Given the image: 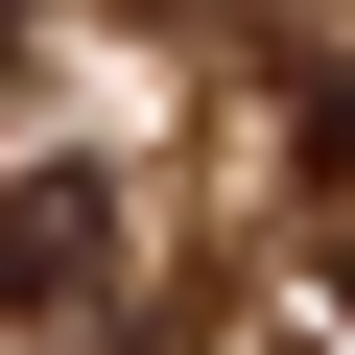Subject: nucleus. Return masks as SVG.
<instances>
[{"instance_id": "nucleus-1", "label": "nucleus", "mask_w": 355, "mask_h": 355, "mask_svg": "<svg viewBox=\"0 0 355 355\" xmlns=\"http://www.w3.org/2000/svg\"><path fill=\"white\" fill-rule=\"evenodd\" d=\"M95 284H119V190H95V166H24V190H0V308L71 331Z\"/></svg>"}, {"instance_id": "nucleus-2", "label": "nucleus", "mask_w": 355, "mask_h": 355, "mask_svg": "<svg viewBox=\"0 0 355 355\" xmlns=\"http://www.w3.org/2000/svg\"><path fill=\"white\" fill-rule=\"evenodd\" d=\"M284 166H308V237L355 261V71H308V95H284Z\"/></svg>"}]
</instances>
